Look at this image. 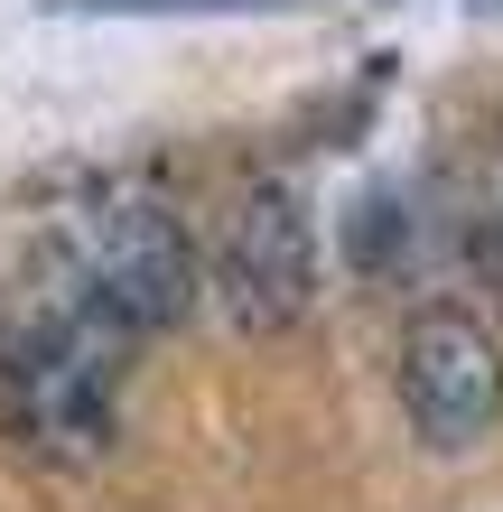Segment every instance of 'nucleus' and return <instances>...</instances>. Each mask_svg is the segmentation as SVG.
Listing matches in <instances>:
<instances>
[{
    "label": "nucleus",
    "mask_w": 503,
    "mask_h": 512,
    "mask_svg": "<svg viewBox=\"0 0 503 512\" xmlns=\"http://www.w3.org/2000/svg\"><path fill=\"white\" fill-rule=\"evenodd\" d=\"M66 308L103 317L112 336H159L196 308L205 270H196V233L187 215L150 187V177H84L47 224V280Z\"/></svg>",
    "instance_id": "obj_1"
},
{
    "label": "nucleus",
    "mask_w": 503,
    "mask_h": 512,
    "mask_svg": "<svg viewBox=\"0 0 503 512\" xmlns=\"http://www.w3.org/2000/svg\"><path fill=\"white\" fill-rule=\"evenodd\" d=\"M0 429L38 466H94L122 429V336L56 289L0 308Z\"/></svg>",
    "instance_id": "obj_2"
},
{
    "label": "nucleus",
    "mask_w": 503,
    "mask_h": 512,
    "mask_svg": "<svg viewBox=\"0 0 503 512\" xmlns=\"http://www.w3.org/2000/svg\"><path fill=\"white\" fill-rule=\"evenodd\" d=\"M205 289H215V308L243 336H280V326L308 317V298H317V215L289 177H252L233 196Z\"/></svg>",
    "instance_id": "obj_3"
},
{
    "label": "nucleus",
    "mask_w": 503,
    "mask_h": 512,
    "mask_svg": "<svg viewBox=\"0 0 503 512\" xmlns=\"http://www.w3.org/2000/svg\"><path fill=\"white\" fill-rule=\"evenodd\" d=\"M401 419L429 457H476L503 429V345L466 308H420L401 326Z\"/></svg>",
    "instance_id": "obj_4"
},
{
    "label": "nucleus",
    "mask_w": 503,
    "mask_h": 512,
    "mask_svg": "<svg viewBox=\"0 0 503 512\" xmlns=\"http://www.w3.org/2000/svg\"><path fill=\"white\" fill-rule=\"evenodd\" d=\"M466 252H476V270L503 289V159L485 168V187H476V205H466Z\"/></svg>",
    "instance_id": "obj_5"
}]
</instances>
